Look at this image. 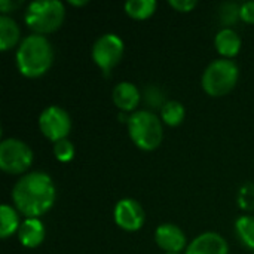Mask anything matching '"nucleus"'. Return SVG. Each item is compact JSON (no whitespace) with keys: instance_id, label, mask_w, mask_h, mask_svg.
<instances>
[{"instance_id":"nucleus-13","label":"nucleus","mask_w":254,"mask_h":254,"mask_svg":"<svg viewBox=\"0 0 254 254\" xmlns=\"http://www.w3.org/2000/svg\"><path fill=\"white\" fill-rule=\"evenodd\" d=\"M46 231L40 219H25L18 229V240L27 249L39 247L45 240Z\"/></svg>"},{"instance_id":"nucleus-26","label":"nucleus","mask_w":254,"mask_h":254,"mask_svg":"<svg viewBox=\"0 0 254 254\" xmlns=\"http://www.w3.org/2000/svg\"><path fill=\"white\" fill-rule=\"evenodd\" d=\"M168 254H173V253H168Z\"/></svg>"},{"instance_id":"nucleus-17","label":"nucleus","mask_w":254,"mask_h":254,"mask_svg":"<svg viewBox=\"0 0 254 254\" xmlns=\"http://www.w3.org/2000/svg\"><path fill=\"white\" fill-rule=\"evenodd\" d=\"M186 116V110L185 106L180 101L176 100H170L165 101L164 107L161 109V119L164 124L170 125V127H177L185 121Z\"/></svg>"},{"instance_id":"nucleus-3","label":"nucleus","mask_w":254,"mask_h":254,"mask_svg":"<svg viewBox=\"0 0 254 254\" xmlns=\"http://www.w3.org/2000/svg\"><path fill=\"white\" fill-rule=\"evenodd\" d=\"M128 132L131 140L141 150H155L164 138L162 121L150 110H137L129 115Z\"/></svg>"},{"instance_id":"nucleus-21","label":"nucleus","mask_w":254,"mask_h":254,"mask_svg":"<svg viewBox=\"0 0 254 254\" xmlns=\"http://www.w3.org/2000/svg\"><path fill=\"white\" fill-rule=\"evenodd\" d=\"M238 204L244 210H254V185L247 183L240 189Z\"/></svg>"},{"instance_id":"nucleus-16","label":"nucleus","mask_w":254,"mask_h":254,"mask_svg":"<svg viewBox=\"0 0 254 254\" xmlns=\"http://www.w3.org/2000/svg\"><path fill=\"white\" fill-rule=\"evenodd\" d=\"M18 210L9 204H1L0 207V237L1 240L9 238L15 232H18L21 222L18 216Z\"/></svg>"},{"instance_id":"nucleus-24","label":"nucleus","mask_w":254,"mask_h":254,"mask_svg":"<svg viewBox=\"0 0 254 254\" xmlns=\"http://www.w3.org/2000/svg\"><path fill=\"white\" fill-rule=\"evenodd\" d=\"M19 6V1H9V0H0V10L1 15H7V12L16 9Z\"/></svg>"},{"instance_id":"nucleus-23","label":"nucleus","mask_w":254,"mask_h":254,"mask_svg":"<svg viewBox=\"0 0 254 254\" xmlns=\"http://www.w3.org/2000/svg\"><path fill=\"white\" fill-rule=\"evenodd\" d=\"M170 4L179 12H190L196 7V0H170Z\"/></svg>"},{"instance_id":"nucleus-25","label":"nucleus","mask_w":254,"mask_h":254,"mask_svg":"<svg viewBox=\"0 0 254 254\" xmlns=\"http://www.w3.org/2000/svg\"><path fill=\"white\" fill-rule=\"evenodd\" d=\"M70 3L71 4H76V6H82V4H86L88 1L85 0V1H76V0H70Z\"/></svg>"},{"instance_id":"nucleus-20","label":"nucleus","mask_w":254,"mask_h":254,"mask_svg":"<svg viewBox=\"0 0 254 254\" xmlns=\"http://www.w3.org/2000/svg\"><path fill=\"white\" fill-rule=\"evenodd\" d=\"M54 155L60 162H68L74 158V146L70 140L64 138L54 143Z\"/></svg>"},{"instance_id":"nucleus-2","label":"nucleus","mask_w":254,"mask_h":254,"mask_svg":"<svg viewBox=\"0 0 254 254\" xmlns=\"http://www.w3.org/2000/svg\"><path fill=\"white\" fill-rule=\"evenodd\" d=\"M54 63L52 43L43 34H30L21 40L16 49V65L25 77L45 74Z\"/></svg>"},{"instance_id":"nucleus-4","label":"nucleus","mask_w":254,"mask_h":254,"mask_svg":"<svg viewBox=\"0 0 254 254\" xmlns=\"http://www.w3.org/2000/svg\"><path fill=\"white\" fill-rule=\"evenodd\" d=\"M65 18V7L60 0H34L24 12L25 24L36 34H48L58 30Z\"/></svg>"},{"instance_id":"nucleus-18","label":"nucleus","mask_w":254,"mask_h":254,"mask_svg":"<svg viewBox=\"0 0 254 254\" xmlns=\"http://www.w3.org/2000/svg\"><path fill=\"white\" fill-rule=\"evenodd\" d=\"M158 3L155 0H128L125 3V12L134 19H146L153 15Z\"/></svg>"},{"instance_id":"nucleus-14","label":"nucleus","mask_w":254,"mask_h":254,"mask_svg":"<svg viewBox=\"0 0 254 254\" xmlns=\"http://www.w3.org/2000/svg\"><path fill=\"white\" fill-rule=\"evenodd\" d=\"M214 45L220 55H223L225 58H232L241 49V37L235 30L223 28L216 34Z\"/></svg>"},{"instance_id":"nucleus-6","label":"nucleus","mask_w":254,"mask_h":254,"mask_svg":"<svg viewBox=\"0 0 254 254\" xmlns=\"http://www.w3.org/2000/svg\"><path fill=\"white\" fill-rule=\"evenodd\" d=\"M34 161L31 147L19 138H4L0 143V168L7 174L25 173Z\"/></svg>"},{"instance_id":"nucleus-19","label":"nucleus","mask_w":254,"mask_h":254,"mask_svg":"<svg viewBox=\"0 0 254 254\" xmlns=\"http://www.w3.org/2000/svg\"><path fill=\"white\" fill-rule=\"evenodd\" d=\"M235 231L244 246L254 250V217L241 216L235 222Z\"/></svg>"},{"instance_id":"nucleus-10","label":"nucleus","mask_w":254,"mask_h":254,"mask_svg":"<svg viewBox=\"0 0 254 254\" xmlns=\"http://www.w3.org/2000/svg\"><path fill=\"white\" fill-rule=\"evenodd\" d=\"M155 243L165 254H180L186 247V235L185 232L174 223H162L155 231Z\"/></svg>"},{"instance_id":"nucleus-5","label":"nucleus","mask_w":254,"mask_h":254,"mask_svg":"<svg viewBox=\"0 0 254 254\" xmlns=\"http://www.w3.org/2000/svg\"><path fill=\"white\" fill-rule=\"evenodd\" d=\"M240 77V68L229 58L211 61L202 73V88L211 97H223L231 92Z\"/></svg>"},{"instance_id":"nucleus-8","label":"nucleus","mask_w":254,"mask_h":254,"mask_svg":"<svg viewBox=\"0 0 254 254\" xmlns=\"http://www.w3.org/2000/svg\"><path fill=\"white\" fill-rule=\"evenodd\" d=\"M39 128L51 141L57 143L67 138L71 129V118L67 110L60 106H48L39 116Z\"/></svg>"},{"instance_id":"nucleus-7","label":"nucleus","mask_w":254,"mask_h":254,"mask_svg":"<svg viewBox=\"0 0 254 254\" xmlns=\"http://www.w3.org/2000/svg\"><path fill=\"white\" fill-rule=\"evenodd\" d=\"M124 40L115 33L101 34L92 45L91 55L94 63L104 71H110L116 67L124 57Z\"/></svg>"},{"instance_id":"nucleus-9","label":"nucleus","mask_w":254,"mask_h":254,"mask_svg":"<svg viewBox=\"0 0 254 254\" xmlns=\"http://www.w3.org/2000/svg\"><path fill=\"white\" fill-rule=\"evenodd\" d=\"M115 222L116 225L128 232H135L138 231L146 219L144 210L140 205L138 201L132 199V198H124L121 201L116 202L115 205Z\"/></svg>"},{"instance_id":"nucleus-22","label":"nucleus","mask_w":254,"mask_h":254,"mask_svg":"<svg viewBox=\"0 0 254 254\" xmlns=\"http://www.w3.org/2000/svg\"><path fill=\"white\" fill-rule=\"evenodd\" d=\"M240 18L249 24H254V1H246L240 6Z\"/></svg>"},{"instance_id":"nucleus-12","label":"nucleus","mask_w":254,"mask_h":254,"mask_svg":"<svg viewBox=\"0 0 254 254\" xmlns=\"http://www.w3.org/2000/svg\"><path fill=\"white\" fill-rule=\"evenodd\" d=\"M113 101L116 104V107L122 112H132L135 110V107L140 104L141 100V94L140 89L131 83V82H119L115 88H113Z\"/></svg>"},{"instance_id":"nucleus-15","label":"nucleus","mask_w":254,"mask_h":254,"mask_svg":"<svg viewBox=\"0 0 254 254\" xmlns=\"http://www.w3.org/2000/svg\"><path fill=\"white\" fill-rule=\"evenodd\" d=\"M19 27L9 15H0V49L7 51L19 42ZM21 43V42H19Z\"/></svg>"},{"instance_id":"nucleus-1","label":"nucleus","mask_w":254,"mask_h":254,"mask_svg":"<svg viewBox=\"0 0 254 254\" xmlns=\"http://www.w3.org/2000/svg\"><path fill=\"white\" fill-rule=\"evenodd\" d=\"M57 198V189L49 174L33 171L22 176L12 189L15 208L25 219H39L46 214Z\"/></svg>"},{"instance_id":"nucleus-27","label":"nucleus","mask_w":254,"mask_h":254,"mask_svg":"<svg viewBox=\"0 0 254 254\" xmlns=\"http://www.w3.org/2000/svg\"><path fill=\"white\" fill-rule=\"evenodd\" d=\"M253 254H254V253H253Z\"/></svg>"},{"instance_id":"nucleus-11","label":"nucleus","mask_w":254,"mask_h":254,"mask_svg":"<svg viewBox=\"0 0 254 254\" xmlns=\"http://www.w3.org/2000/svg\"><path fill=\"white\" fill-rule=\"evenodd\" d=\"M186 254H229V246L220 234L204 232L188 246Z\"/></svg>"}]
</instances>
